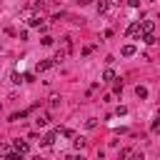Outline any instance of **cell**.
Returning a JSON list of instances; mask_svg holds the SVG:
<instances>
[{
	"instance_id": "cell-1",
	"label": "cell",
	"mask_w": 160,
	"mask_h": 160,
	"mask_svg": "<svg viewBox=\"0 0 160 160\" xmlns=\"http://www.w3.org/2000/svg\"><path fill=\"white\" fill-rule=\"evenodd\" d=\"M128 35H132V38H138V40L142 38V30H140V22H138V20L128 25Z\"/></svg>"
},
{
	"instance_id": "cell-2",
	"label": "cell",
	"mask_w": 160,
	"mask_h": 160,
	"mask_svg": "<svg viewBox=\"0 0 160 160\" xmlns=\"http://www.w3.org/2000/svg\"><path fill=\"white\" fill-rule=\"evenodd\" d=\"M55 138H58V130H52V132H48V135L42 138V145H45V148H50V145L55 142Z\"/></svg>"
},
{
	"instance_id": "cell-3",
	"label": "cell",
	"mask_w": 160,
	"mask_h": 160,
	"mask_svg": "<svg viewBox=\"0 0 160 160\" xmlns=\"http://www.w3.org/2000/svg\"><path fill=\"white\" fill-rule=\"evenodd\" d=\"M140 30H142V32H152V30H155V22H152V20H142V22H140Z\"/></svg>"
},
{
	"instance_id": "cell-4",
	"label": "cell",
	"mask_w": 160,
	"mask_h": 160,
	"mask_svg": "<svg viewBox=\"0 0 160 160\" xmlns=\"http://www.w3.org/2000/svg\"><path fill=\"white\" fill-rule=\"evenodd\" d=\"M15 150H18V152H22V155H25V152H28V150H30V145H28V142H25V140H15Z\"/></svg>"
},
{
	"instance_id": "cell-5",
	"label": "cell",
	"mask_w": 160,
	"mask_h": 160,
	"mask_svg": "<svg viewBox=\"0 0 160 160\" xmlns=\"http://www.w3.org/2000/svg\"><path fill=\"white\" fill-rule=\"evenodd\" d=\"M52 65H55V60H42V62H38V70H40V72H45V70H50Z\"/></svg>"
},
{
	"instance_id": "cell-6",
	"label": "cell",
	"mask_w": 160,
	"mask_h": 160,
	"mask_svg": "<svg viewBox=\"0 0 160 160\" xmlns=\"http://www.w3.org/2000/svg\"><path fill=\"white\" fill-rule=\"evenodd\" d=\"M112 80H115V72H112V70L108 68V70L102 72V80H100V82H112Z\"/></svg>"
},
{
	"instance_id": "cell-7",
	"label": "cell",
	"mask_w": 160,
	"mask_h": 160,
	"mask_svg": "<svg viewBox=\"0 0 160 160\" xmlns=\"http://www.w3.org/2000/svg\"><path fill=\"white\" fill-rule=\"evenodd\" d=\"M125 58H130V55H135V45H122V50H120Z\"/></svg>"
},
{
	"instance_id": "cell-8",
	"label": "cell",
	"mask_w": 160,
	"mask_h": 160,
	"mask_svg": "<svg viewBox=\"0 0 160 160\" xmlns=\"http://www.w3.org/2000/svg\"><path fill=\"white\" fill-rule=\"evenodd\" d=\"M135 95H138L140 100H145V98H148V88H142V85H138V88H135Z\"/></svg>"
},
{
	"instance_id": "cell-9",
	"label": "cell",
	"mask_w": 160,
	"mask_h": 160,
	"mask_svg": "<svg viewBox=\"0 0 160 160\" xmlns=\"http://www.w3.org/2000/svg\"><path fill=\"white\" fill-rule=\"evenodd\" d=\"M35 122H38V125H48V122H50V115H48V112H42V115H38V120H35Z\"/></svg>"
},
{
	"instance_id": "cell-10",
	"label": "cell",
	"mask_w": 160,
	"mask_h": 160,
	"mask_svg": "<svg viewBox=\"0 0 160 160\" xmlns=\"http://www.w3.org/2000/svg\"><path fill=\"white\" fill-rule=\"evenodd\" d=\"M28 25H30V28H40L42 22H40V18H38V15H32V18L28 20Z\"/></svg>"
},
{
	"instance_id": "cell-11",
	"label": "cell",
	"mask_w": 160,
	"mask_h": 160,
	"mask_svg": "<svg viewBox=\"0 0 160 160\" xmlns=\"http://www.w3.org/2000/svg\"><path fill=\"white\" fill-rule=\"evenodd\" d=\"M98 12H108V0H98Z\"/></svg>"
},
{
	"instance_id": "cell-12",
	"label": "cell",
	"mask_w": 160,
	"mask_h": 160,
	"mask_svg": "<svg viewBox=\"0 0 160 160\" xmlns=\"http://www.w3.org/2000/svg\"><path fill=\"white\" fill-rule=\"evenodd\" d=\"M58 132H60V135H62V138H72V135H75V132H72V130H70V128H62V130H58Z\"/></svg>"
},
{
	"instance_id": "cell-13",
	"label": "cell",
	"mask_w": 160,
	"mask_h": 160,
	"mask_svg": "<svg viewBox=\"0 0 160 160\" xmlns=\"http://www.w3.org/2000/svg\"><path fill=\"white\" fill-rule=\"evenodd\" d=\"M8 152H10V145H8V142H0V155L8 158Z\"/></svg>"
},
{
	"instance_id": "cell-14",
	"label": "cell",
	"mask_w": 160,
	"mask_h": 160,
	"mask_svg": "<svg viewBox=\"0 0 160 160\" xmlns=\"http://www.w3.org/2000/svg\"><path fill=\"white\" fill-rule=\"evenodd\" d=\"M58 105H60V95H52L50 98V108H58Z\"/></svg>"
},
{
	"instance_id": "cell-15",
	"label": "cell",
	"mask_w": 160,
	"mask_h": 160,
	"mask_svg": "<svg viewBox=\"0 0 160 160\" xmlns=\"http://www.w3.org/2000/svg\"><path fill=\"white\" fill-rule=\"evenodd\" d=\"M95 125H98V120H95V118H90V120H85V128H95Z\"/></svg>"
},
{
	"instance_id": "cell-16",
	"label": "cell",
	"mask_w": 160,
	"mask_h": 160,
	"mask_svg": "<svg viewBox=\"0 0 160 160\" xmlns=\"http://www.w3.org/2000/svg\"><path fill=\"white\" fill-rule=\"evenodd\" d=\"M75 148H85V138H75Z\"/></svg>"
},
{
	"instance_id": "cell-17",
	"label": "cell",
	"mask_w": 160,
	"mask_h": 160,
	"mask_svg": "<svg viewBox=\"0 0 160 160\" xmlns=\"http://www.w3.org/2000/svg\"><path fill=\"white\" fill-rule=\"evenodd\" d=\"M40 42H42V45H52V38H50V35H45V38H42Z\"/></svg>"
},
{
	"instance_id": "cell-18",
	"label": "cell",
	"mask_w": 160,
	"mask_h": 160,
	"mask_svg": "<svg viewBox=\"0 0 160 160\" xmlns=\"http://www.w3.org/2000/svg\"><path fill=\"white\" fill-rule=\"evenodd\" d=\"M132 152H130V148H125V150H120V158H130Z\"/></svg>"
},
{
	"instance_id": "cell-19",
	"label": "cell",
	"mask_w": 160,
	"mask_h": 160,
	"mask_svg": "<svg viewBox=\"0 0 160 160\" xmlns=\"http://www.w3.org/2000/svg\"><path fill=\"white\" fill-rule=\"evenodd\" d=\"M158 118H160V110H158Z\"/></svg>"
},
{
	"instance_id": "cell-20",
	"label": "cell",
	"mask_w": 160,
	"mask_h": 160,
	"mask_svg": "<svg viewBox=\"0 0 160 160\" xmlns=\"http://www.w3.org/2000/svg\"><path fill=\"white\" fill-rule=\"evenodd\" d=\"M0 2H2V0H0Z\"/></svg>"
}]
</instances>
